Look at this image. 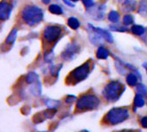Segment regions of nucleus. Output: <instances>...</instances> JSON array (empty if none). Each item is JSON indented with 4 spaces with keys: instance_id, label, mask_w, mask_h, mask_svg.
Here are the masks:
<instances>
[{
    "instance_id": "obj_1",
    "label": "nucleus",
    "mask_w": 147,
    "mask_h": 132,
    "mask_svg": "<svg viewBox=\"0 0 147 132\" xmlns=\"http://www.w3.org/2000/svg\"><path fill=\"white\" fill-rule=\"evenodd\" d=\"M124 90L125 88L119 81L113 80L105 86L103 95L109 101H116L119 98Z\"/></svg>"
},
{
    "instance_id": "obj_22",
    "label": "nucleus",
    "mask_w": 147,
    "mask_h": 132,
    "mask_svg": "<svg viewBox=\"0 0 147 132\" xmlns=\"http://www.w3.org/2000/svg\"><path fill=\"white\" fill-rule=\"evenodd\" d=\"M137 91H138V93H140L142 95L147 96V87L144 85H142V84L138 85Z\"/></svg>"
},
{
    "instance_id": "obj_13",
    "label": "nucleus",
    "mask_w": 147,
    "mask_h": 132,
    "mask_svg": "<svg viewBox=\"0 0 147 132\" xmlns=\"http://www.w3.org/2000/svg\"><path fill=\"white\" fill-rule=\"evenodd\" d=\"M67 25L70 29H74V30H76L80 28L81 26V23L79 21V19H77L76 17H71L67 19Z\"/></svg>"
},
{
    "instance_id": "obj_11",
    "label": "nucleus",
    "mask_w": 147,
    "mask_h": 132,
    "mask_svg": "<svg viewBox=\"0 0 147 132\" xmlns=\"http://www.w3.org/2000/svg\"><path fill=\"white\" fill-rule=\"evenodd\" d=\"M109 51L104 46H100L96 52V57L99 60H107L109 57Z\"/></svg>"
},
{
    "instance_id": "obj_10",
    "label": "nucleus",
    "mask_w": 147,
    "mask_h": 132,
    "mask_svg": "<svg viewBox=\"0 0 147 132\" xmlns=\"http://www.w3.org/2000/svg\"><path fill=\"white\" fill-rule=\"evenodd\" d=\"M93 27L102 36V38L105 41H107L109 43H113V35L110 33V31H108L107 29H104L102 28H100V27H94V25H93Z\"/></svg>"
},
{
    "instance_id": "obj_24",
    "label": "nucleus",
    "mask_w": 147,
    "mask_h": 132,
    "mask_svg": "<svg viewBox=\"0 0 147 132\" xmlns=\"http://www.w3.org/2000/svg\"><path fill=\"white\" fill-rule=\"evenodd\" d=\"M76 96H73V95H68L67 98H66V102L67 103H73L74 101H76Z\"/></svg>"
},
{
    "instance_id": "obj_29",
    "label": "nucleus",
    "mask_w": 147,
    "mask_h": 132,
    "mask_svg": "<svg viewBox=\"0 0 147 132\" xmlns=\"http://www.w3.org/2000/svg\"><path fill=\"white\" fill-rule=\"evenodd\" d=\"M117 2H119V3H121V4H123V3H125V2H126V1H128V0H116Z\"/></svg>"
},
{
    "instance_id": "obj_12",
    "label": "nucleus",
    "mask_w": 147,
    "mask_h": 132,
    "mask_svg": "<svg viewBox=\"0 0 147 132\" xmlns=\"http://www.w3.org/2000/svg\"><path fill=\"white\" fill-rule=\"evenodd\" d=\"M136 6H137V3L135 0H128V1L122 4V9L124 11L126 12L133 11L136 9Z\"/></svg>"
},
{
    "instance_id": "obj_5",
    "label": "nucleus",
    "mask_w": 147,
    "mask_h": 132,
    "mask_svg": "<svg viewBox=\"0 0 147 132\" xmlns=\"http://www.w3.org/2000/svg\"><path fill=\"white\" fill-rule=\"evenodd\" d=\"M61 32H62V29L61 27L56 26V25H51V26H48L45 29L43 36H44V39L48 42L52 43V42H55L61 36Z\"/></svg>"
},
{
    "instance_id": "obj_33",
    "label": "nucleus",
    "mask_w": 147,
    "mask_h": 132,
    "mask_svg": "<svg viewBox=\"0 0 147 132\" xmlns=\"http://www.w3.org/2000/svg\"><path fill=\"white\" fill-rule=\"evenodd\" d=\"M80 132H88V130H82V131H80Z\"/></svg>"
},
{
    "instance_id": "obj_2",
    "label": "nucleus",
    "mask_w": 147,
    "mask_h": 132,
    "mask_svg": "<svg viewBox=\"0 0 147 132\" xmlns=\"http://www.w3.org/2000/svg\"><path fill=\"white\" fill-rule=\"evenodd\" d=\"M100 105V99L98 97L93 94H86L78 98L76 108L80 111L94 110Z\"/></svg>"
},
{
    "instance_id": "obj_16",
    "label": "nucleus",
    "mask_w": 147,
    "mask_h": 132,
    "mask_svg": "<svg viewBox=\"0 0 147 132\" xmlns=\"http://www.w3.org/2000/svg\"><path fill=\"white\" fill-rule=\"evenodd\" d=\"M126 83L130 86H135L138 84V75L135 73H130L126 76Z\"/></svg>"
},
{
    "instance_id": "obj_18",
    "label": "nucleus",
    "mask_w": 147,
    "mask_h": 132,
    "mask_svg": "<svg viewBox=\"0 0 147 132\" xmlns=\"http://www.w3.org/2000/svg\"><path fill=\"white\" fill-rule=\"evenodd\" d=\"M144 99L142 94L137 93L135 98H134V106L136 108H141L144 105Z\"/></svg>"
},
{
    "instance_id": "obj_14",
    "label": "nucleus",
    "mask_w": 147,
    "mask_h": 132,
    "mask_svg": "<svg viewBox=\"0 0 147 132\" xmlns=\"http://www.w3.org/2000/svg\"><path fill=\"white\" fill-rule=\"evenodd\" d=\"M131 32L138 36H143L144 32H145V28L143 27L142 25H138V24H134L131 26Z\"/></svg>"
},
{
    "instance_id": "obj_8",
    "label": "nucleus",
    "mask_w": 147,
    "mask_h": 132,
    "mask_svg": "<svg viewBox=\"0 0 147 132\" xmlns=\"http://www.w3.org/2000/svg\"><path fill=\"white\" fill-rule=\"evenodd\" d=\"M27 19L30 23H36L42 19V12L41 9L33 7L27 12Z\"/></svg>"
},
{
    "instance_id": "obj_31",
    "label": "nucleus",
    "mask_w": 147,
    "mask_h": 132,
    "mask_svg": "<svg viewBox=\"0 0 147 132\" xmlns=\"http://www.w3.org/2000/svg\"><path fill=\"white\" fill-rule=\"evenodd\" d=\"M119 132H132L131 130H121V131H119Z\"/></svg>"
},
{
    "instance_id": "obj_28",
    "label": "nucleus",
    "mask_w": 147,
    "mask_h": 132,
    "mask_svg": "<svg viewBox=\"0 0 147 132\" xmlns=\"http://www.w3.org/2000/svg\"><path fill=\"white\" fill-rule=\"evenodd\" d=\"M143 67H144V68L146 70V72H147V62H144V64H143Z\"/></svg>"
},
{
    "instance_id": "obj_17",
    "label": "nucleus",
    "mask_w": 147,
    "mask_h": 132,
    "mask_svg": "<svg viewBox=\"0 0 147 132\" xmlns=\"http://www.w3.org/2000/svg\"><path fill=\"white\" fill-rule=\"evenodd\" d=\"M107 18H108L110 23H119V21L120 19V14H119V12H118L116 11H111L108 13Z\"/></svg>"
},
{
    "instance_id": "obj_27",
    "label": "nucleus",
    "mask_w": 147,
    "mask_h": 132,
    "mask_svg": "<svg viewBox=\"0 0 147 132\" xmlns=\"http://www.w3.org/2000/svg\"><path fill=\"white\" fill-rule=\"evenodd\" d=\"M143 40L147 44V29H145V32H144V34L143 36Z\"/></svg>"
},
{
    "instance_id": "obj_7",
    "label": "nucleus",
    "mask_w": 147,
    "mask_h": 132,
    "mask_svg": "<svg viewBox=\"0 0 147 132\" xmlns=\"http://www.w3.org/2000/svg\"><path fill=\"white\" fill-rule=\"evenodd\" d=\"M105 5H100V6H94L93 8L88 10L87 14L89 16L90 18L95 20V21H101L105 17Z\"/></svg>"
},
{
    "instance_id": "obj_15",
    "label": "nucleus",
    "mask_w": 147,
    "mask_h": 132,
    "mask_svg": "<svg viewBox=\"0 0 147 132\" xmlns=\"http://www.w3.org/2000/svg\"><path fill=\"white\" fill-rule=\"evenodd\" d=\"M138 13L144 17H147V0H140Z\"/></svg>"
},
{
    "instance_id": "obj_20",
    "label": "nucleus",
    "mask_w": 147,
    "mask_h": 132,
    "mask_svg": "<svg viewBox=\"0 0 147 132\" xmlns=\"http://www.w3.org/2000/svg\"><path fill=\"white\" fill-rule=\"evenodd\" d=\"M133 21H134V18H133V16L130 15V14H126L123 17V23L126 26L128 25H131L133 23Z\"/></svg>"
},
{
    "instance_id": "obj_32",
    "label": "nucleus",
    "mask_w": 147,
    "mask_h": 132,
    "mask_svg": "<svg viewBox=\"0 0 147 132\" xmlns=\"http://www.w3.org/2000/svg\"><path fill=\"white\" fill-rule=\"evenodd\" d=\"M70 1H72V2H78V1H80V0H70Z\"/></svg>"
},
{
    "instance_id": "obj_21",
    "label": "nucleus",
    "mask_w": 147,
    "mask_h": 132,
    "mask_svg": "<svg viewBox=\"0 0 147 132\" xmlns=\"http://www.w3.org/2000/svg\"><path fill=\"white\" fill-rule=\"evenodd\" d=\"M115 25H110L109 29L113 31H119V32H125L127 31V28L125 26H118L116 25V23H114Z\"/></svg>"
},
{
    "instance_id": "obj_23",
    "label": "nucleus",
    "mask_w": 147,
    "mask_h": 132,
    "mask_svg": "<svg viewBox=\"0 0 147 132\" xmlns=\"http://www.w3.org/2000/svg\"><path fill=\"white\" fill-rule=\"evenodd\" d=\"M82 3L87 10H89L94 6H95V3L94 0H82Z\"/></svg>"
},
{
    "instance_id": "obj_4",
    "label": "nucleus",
    "mask_w": 147,
    "mask_h": 132,
    "mask_svg": "<svg viewBox=\"0 0 147 132\" xmlns=\"http://www.w3.org/2000/svg\"><path fill=\"white\" fill-rule=\"evenodd\" d=\"M90 73V62L87 61L82 64L80 67L76 68L75 70H73L69 75V80L74 81V83H79L84 80Z\"/></svg>"
},
{
    "instance_id": "obj_6",
    "label": "nucleus",
    "mask_w": 147,
    "mask_h": 132,
    "mask_svg": "<svg viewBox=\"0 0 147 132\" xmlns=\"http://www.w3.org/2000/svg\"><path fill=\"white\" fill-rule=\"evenodd\" d=\"M80 51V46L77 43H68L65 50L61 54L62 59L66 60H72L78 54Z\"/></svg>"
},
{
    "instance_id": "obj_25",
    "label": "nucleus",
    "mask_w": 147,
    "mask_h": 132,
    "mask_svg": "<svg viewBox=\"0 0 147 132\" xmlns=\"http://www.w3.org/2000/svg\"><path fill=\"white\" fill-rule=\"evenodd\" d=\"M141 123H142V126L144 128H147V117H144L142 118Z\"/></svg>"
},
{
    "instance_id": "obj_30",
    "label": "nucleus",
    "mask_w": 147,
    "mask_h": 132,
    "mask_svg": "<svg viewBox=\"0 0 147 132\" xmlns=\"http://www.w3.org/2000/svg\"><path fill=\"white\" fill-rule=\"evenodd\" d=\"M42 1L45 3V4H49L50 2V0H42Z\"/></svg>"
},
{
    "instance_id": "obj_19",
    "label": "nucleus",
    "mask_w": 147,
    "mask_h": 132,
    "mask_svg": "<svg viewBox=\"0 0 147 132\" xmlns=\"http://www.w3.org/2000/svg\"><path fill=\"white\" fill-rule=\"evenodd\" d=\"M49 11L51 13H53L55 15H61V14H63V10L58 5H51L49 6Z\"/></svg>"
},
{
    "instance_id": "obj_3",
    "label": "nucleus",
    "mask_w": 147,
    "mask_h": 132,
    "mask_svg": "<svg viewBox=\"0 0 147 132\" xmlns=\"http://www.w3.org/2000/svg\"><path fill=\"white\" fill-rule=\"evenodd\" d=\"M129 117V111L126 108H113L109 111L106 119L111 124H118L124 122Z\"/></svg>"
},
{
    "instance_id": "obj_26",
    "label": "nucleus",
    "mask_w": 147,
    "mask_h": 132,
    "mask_svg": "<svg viewBox=\"0 0 147 132\" xmlns=\"http://www.w3.org/2000/svg\"><path fill=\"white\" fill-rule=\"evenodd\" d=\"M63 2H64L67 6H69V7H75V5L72 4L70 0H63Z\"/></svg>"
},
{
    "instance_id": "obj_9",
    "label": "nucleus",
    "mask_w": 147,
    "mask_h": 132,
    "mask_svg": "<svg viewBox=\"0 0 147 132\" xmlns=\"http://www.w3.org/2000/svg\"><path fill=\"white\" fill-rule=\"evenodd\" d=\"M88 36H89V40L90 42L94 44V45H101L103 42V38L102 36L94 29L93 25L91 23L88 24Z\"/></svg>"
}]
</instances>
